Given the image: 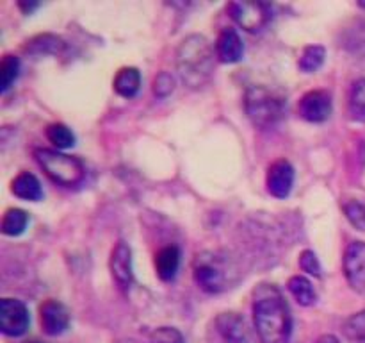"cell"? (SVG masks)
<instances>
[{
	"instance_id": "obj_26",
	"label": "cell",
	"mask_w": 365,
	"mask_h": 343,
	"mask_svg": "<svg viewBox=\"0 0 365 343\" xmlns=\"http://www.w3.org/2000/svg\"><path fill=\"white\" fill-rule=\"evenodd\" d=\"M344 213L348 220L355 225L359 231H365V206L359 200H349L344 204Z\"/></svg>"
},
{
	"instance_id": "obj_27",
	"label": "cell",
	"mask_w": 365,
	"mask_h": 343,
	"mask_svg": "<svg viewBox=\"0 0 365 343\" xmlns=\"http://www.w3.org/2000/svg\"><path fill=\"white\" fill-rule=\"evenodd\" d=\"M148 343H184V336L175 327H159L152 332Z\"/></svg>"
},
{
	"instance_id": "obj_20",
	"label": "cell",
	"mask_w": 365,
	"mask_h": 343,
	"mask_svg": "<svg viewBox=\"0 0 365 343\" xmlns=\"http://www.w3.org/2000/svg\"><path fill=\"white\" fill-rule=\"evenodd\" d=\"M29 224V214L20 207H11L4 213L2 232L6 236H20Z\"/></svg>"
},
{
	"instance_id": "obj_17",
	"label": "cell",
	"mask_w": 365,
	"mask_h": 343,
	"mask_svg": "<svg viewBox=\"0 0 365 343\" xmlns=\"http://www.w3.org/2000/svg\"><path fill=\"white\" fill-rule=\"evenodd\" d=\"M114 91L123 99H132L138 95L139 88H141V74L138 68L134 66H125L114 77Z\"/></svg>"
},
{
	"instance_id": "obj_23",
	"label": "cell",
	"mask_w": 365,
	"mask_h": 343,
	"mask_svg": "<svg viewBox=\"0 0 365 343\" xmlns=\"http://www.w3.org/2000/svg\"><path fill=\"white\" fill-rule=\"evenodd\" d=\"M46 138L53 146H57V150L70 149V146L75 145V134L64 124L48 125L46 127Z\"/></svg>"
},
{
	"instance_id": "obj_19",
	"label": "cell",
	"mask_w": 365,
	"mask_h": 343,
	"mask_svg": "<svg viewBox=\"0 0 365 343\" xmlns=\"http://www.w3.org/2000/svg\"><path fill=\"white\" fill-rule=\"evenodd\" d=\"M287 288L291 295L296 299V302L302 304V306H312L316 302V289H314L312 282L307 277H303V275H294V277L289 279Z\"/></svg>"
},
{
	"instance_id": "obj_9",
	"label": "cell",
	"mask_w": 365,
	"mask_h": 343,
	"mask_svg": "<svg viewBox=\"0 0 365 343\" xmlns=\"http://www.w3.org/2000/svg\"><path fill=\"white\" fill-rule=\"evenodd\" d=\"M39 324L45 334L59 336L70 325V311L59 300L48 299L39 306Z\"/></svg>"
},
{
	"instance_id": "obj_14",
	"label": "cell",
	"mask_w": 365,
	"mask_h": 343,
	"mask_svg": "<svg viewBox=\"0 0 365 343\" xmlns=\"http://www.w3.org/2000/svg\"><path fill=\"white\" fill-rule=\"evenodd\" d=\"M216 327L220 334L228 343H246L248 342V329L245 318L237 313H221L216 318Z\"/></svg>"
},
{
	"instance_id": "obj_21",
	"label": "cell",
	"mask_w": 365,
	"mask_h": 343,
	"mask_svg": "<svg viewBox=\"0 0 365 343\" xmlns=\"http://www.w3.org/2000/svg\"><path fill=\"white\" fill-rule=\"evenodd\" d=\"M324 57H327V50L321 45H309L303 49L302 56L298 59L299 70L305 71V74H312L317 71L324 63Z\"/></svg>"
},
{
	"instance_id": "obj_7",
	"label": "cell",
	"mask_w": 365,
	"mask_h": 343,
	"mask_svg": "<svg viewBox=\"0 0 365 343\" xmlns=\"http://www.w3.org/2000/svg\"><path fill=\"white\" fill-rule=\"evenodd\" d=\"M0 327L6 336L25 334L29 327V309L21 300L2 299L0 302Z\"/></svg>"
},
{
	"instance_id": "obj_24",
	"label": "cell",
	"mask_w": 365,
	"mask_h": 343,
	"mask_svg": "<svg viewBox=\"0 0 365 343\" xmlns=\"http://www.w3.org/2000/svg\"><path fill=\"white\" fill-rule=\"evenodd\" d=\"M18 70H20L18 57L11 56V54L4 56L2 63H0V91L6 93L13 86L18 77Z\"/></svg>"
},
{
	"instance_id": "obj_32",
	"label": "cell",
	"mask_w": 365,
	"mask_h": 343,
	"mask_svg": "<svg viewBox=\"0 0 365 343\" xmlns=\"http://www.w3.org/2000/svg\"><path fill=\"white\" fill-rule=\"evenodd\" d=\"M360 7H365V2H360Z\"/></svg>"
},
{
	"instance_id": "obj_31",
	"label": "cell",
	"mask_w": 365,
	"mask_h": 343,
	"mask_svg": "<svg viewBox=\"0 0 365 343\" xmlns=\"http://www.w3.org/2000/svg\"><path fill=\"white\" fill-rule=\"evenodd\" d=\"M316 343H341V339L335 334H323L316 339Z\"/></svg>"
},
{
	"instance_id": "obj_22",
	"label": "cell",
	"mask_w": 365,
	"mask_h": 343,
	"mask_svg": "<svg viewBox=\"0 0 365 343\" xmlns=\"http://www.w3.org/2000/svg\"><path fill=\"white\" fill-rule=\"evenodd\" d=\"M349 114L353 120L365 121V79L353 82L349 91Z\"/></svg>"
},
{
	"instance_id": "obj_30",
	"label": "cell",
	"mask_w": 365,
	"mask_h": 343,
	"mask_svg": "<svg viewBox=\"0 0 365 343\" xmlns=\"http://www.w3.org/2000/svg\"><path fill=\"white\" fill-rule=\"evenodd\" d=\"M18 6H20V9L24 11L25 14H31L32 11L38 9L39 4L38 2H20V4H18Z\"/></svg>"
},
{
	"instance_id": "obj_10",
	"label": "cell",
	"mask_w": 365,
	"mask_h": 343,
	"mask_svg": "<svg viewBox=\"0 0 365 343\" xmlns=\"http://www.w3.org/2000/svg\"><path fill=\"white\" fill-rule=\"evenodd\" d=\"M298 111L302 118L312 121V124H321V121L328 120L331 114L330 93L324 89H312V91L305 93L299 100Z\"/></svg>"
},
{
	"instance_id": "obj_28",
	"label": "cell",
	"mask_w": 365,
	"mask_h": 343,
	"mask_svg": "<svg viewBox=\"0 0 365 343\" xmlns=\"http://www.w3.org/2000/svg\"><path fill=\"white\" fill-rule=\"evenodd\" d=\"M298 263L303 272H307L309 275H314V277H321V263L316 254H314V250H303L299 254Z\"/></svg>"
},
{
	"instance_id": "obj_18",
	"label": "cell",
	"mask_w": 365,
	"mask_h": 343,
	"mask_svg": "<svg viewBox=\"0 0 365 343\" xmlns=\"http://www.w3.org/2000/svg\"><path fill=\"white\" fill-rule=\"evenodd\" d=\"M64 49V41L59 36L53 34H38L32 39H29L25 45V52L32 56H46V54H59Z\"/></svg>"
},
{
	"instance_id": "obj_33",
	"label": "cell",
	"mask_w": 365,
	"mask_h": 343,
	"mask_svg": "<svg viewBox=\"0 0 365 343\" xmlns=\"http://www.w3.org/2000/svg\"><path fill=\"white\" fill-rule=\"evenodd\" d=\"M25 343H41V342H25Z\"/></svg>"
},
{
	"instance_id": "obj_1",
	"label": "cell",
	"mask_w": 365,
	"mask_h": 343,
	"mask_svg": "<svg viewBox=\"0 0 365 343\" xmlns=\"http://www.w3.org/2000/svg\"><path fill=\"white\" fill-rule=\"evenodd\" d=\"M253 325L262 343H289L292 317L280 289L273 284H260L253 293Z\"/></svg>"
},
{
	"instance_id": "obj_5",
	"label": "cell",
	"mask_w": 365,
	"mask_h": 343,
	"mask_svg": "<svg viewBox=\"0 0 365 343\" xmlns=\"http://www.w3.org/2000/svg\"><path fill=\"white\" fill-rule=\"evenodd\" d=\"M34 157L43 172L57 184L71 188L84 181L86 170L78 157L68 156V154L52 149H36Z\"/></svg>"
},
{
	"instance_id": "obj_29",
	"label": "cell",
	"mask_w": 365,
	"mask_h": 343,
	"mask_svg": "<svg viewBox=\"0 0 365 343\" xmlns=\"http://www.w3.org/2000/svg\"><path fill=\"white\" fill-rule=\"evenodd\" d=\"M175 89V79L173 75L168 74V71H160L155 79H153V93L160 99L170 95Z\"/></svg>"
},
{
	"instance_id": "obj_3",
	"label": "cell",
	"mask_w": 365,
	"mask_h": 343,
	"mask_svg": "<svg viewBox=\"0 0 365 343\" xmlns=\"http://www.w3.org/2000/svg\"><path fill=\"white\" fill-rule=\"evenodd\" d=\"M192 277L195 282L207 293H221L232 288L239 277L234 261L217 250H205L196 254L192 261Z\"/></svg>"
},
{
	"instance_id": "obj_15",
	"label": "cell",
	"mask_w": 365,
	"mask_h": 343,
	"mask_svg": "<svg viewBox=\"0 0 365 343\" xmlns=\"http://www.w3.org/2000/svg\"><path fill=\"white\" fill-rule=\"evenodd\" d=\"M178 267H180V250H178V247H163L155 254V270L163 281H173Z\"/></svg>"
},
{
	"instance_id": "obj_25",
	"label": "cell",
	"mask_w": 365,
	"mask_h": 343,
	"mask_svg": "<svg viewBox=\"0 0 365 343\" xmlns=\"http://www.w3.org/2000/svg\"><path fill=\"white\" fill-rule=\"evenodd\" d=\"M344 334L353 342H365V309L344 322Z\"/></svg>"
},
{
	"instance_id": "obj_8",
	"label": "cell",
	"mask_w": 365,
	"mask_h": 343,
	"mask_svg": "<svg viewBox=\"0 0 365 343\" xmlns=\"http://www.w3.org/2000/svg\"><path fill=\"white\" fill-rule=\"evenodd\" d=\"M344 275L356 293H365V243H349L344 252Z\"/></svg>"
},
{
	"instance_id": "obj_13",
	"label": "cell",
	"mask_w": 365,
	"mask_h": 343,
	"mask_svg": "<svg viewBox=\"0 0 365 343\" xmlns=\"http://www.w3.org/2000/svg\"><path fill=\"white\" fill-rule=\"evenodd\" d=\"M245 54L241 36L232 27H225L216 39V57L221 63H237Z\"/></svg>"
},
{
	"instance_id": "obj_11",
	"label": "cell",
	"mask_w": 365,
	"mask_h": 343,
	"mask_svg": "<svg viewBox=\"0 0 365 343\" xmlns=\"http://www.w3.org/2000/svg\"><path fill=\"white\" fill-rule=\"evenodd\" d=\"M294 184V168L287 159H278L267 170L266 186L267 192L277 199H285Z\"/></svg>"
},
{
	"instance_id": "obj_6",
	"label": "cell",
	"mask_w": 365,
	"mask_h": 343,
	"mask_svg": "<svg viewBox=\"0 0 365 343\" xmlns=\"http://www.w3.org/2000/svg\"><path fill=\"white\" fill-rule=\"evenodd\" d=\"M232 20L248 32L262 31L271 20V9L262 2H230L227 6Z\"/></svg>"
},
{
	"instance_id": "obj_12",
	"label": "cell",
	"mask_w": 365,
	"mask_h": 343,
	"mask_svg": "<svg viewBox=\"0 0 365 343\" xmlns=\"http://www.w3.org/2000/svg\"><path fill=\"white\" fill-rule=\"evenodd\" d=\"M110 274L116 284L121 289L130 288L134 281V272H132V250L125 242H118L116 247L110 252Z\"/></svg>"
},
{
	"instance_id": "obj_4",
	"label": "cell",
	"mask_w": 365,
	"mask_h": 343,
	"mask_svg": "<svg viewBox=\"0 0 365 343\" xmlns=\"http://www.w3.org/2000/svg\"><path fill=\"white\" fill-rule=\"evenodd\" d=\"M287 100L267 86H252L245 95V109L252 124L259 129H271L284 118Z\"/></svg>"
},
{
	"instance_id": "obj_16",
	"label": "cell",
	"mask_w": 365,
	"mask_h": 343,
	"mask_svg": "<svg viewBox=\"0 0 365 343\" xmlns=\"http://www.w3.org/2000/svg\"><path fill=\"white\" fill-rule=\"evenodd\" d=\"M11 192L21 200H31V202H38L43 197L41 184H39L38 177L29 172H21L11 182Z\"/></svg>"
},
{
	"instance_id": "obj_2",
	"label": "cell",
	"mask_w": 365,
	"mask_h": 343,
	"mask_svg": "<svg viewBox=\"0 0 365 343\" xmlns=\"http://www.w3.org/2000/svg\"><path fill=\"white\" fill-rule=\"evenodd\" d=\"M177 68L182 81L189 88H202L214 71V50L202 34H191L182 39L177 50Z\"/></svg>"
}]
</instances>
